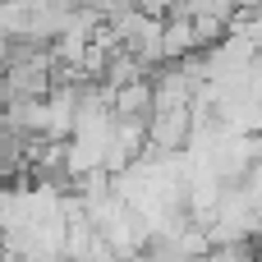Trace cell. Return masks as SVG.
Wrapping results in <instances>:
<instances>
[{
    "instance_id": "obj_1",
    "label": "cell",
    "mask_w": 262,
    "mask_h": 262,
    "mask_svg": "<svg viewBox=\"0 0 262 262\" xmlns=\"http://www.w3.org/2000/svg\"><path fill=\"white\" fill-rule=\"evenodd\" d=\"M23 175H32V138L0 124V189L18 184Z\"/></svg>"
},
{
    "instance_id": "obj_2",
    "label": "cell",
    "mask_w": 262,
    "mask_h": 262,
    "mask_svg": "<svg viewBox=\"0 0 262 262\" xmlns=\"http://www.w3.org/2000/svg\"><path fill=\"white\" fill-rule=\"evenodd\" d=\"M138 14H147V18H170L175 14V0H138Z\"/></svg>"
}]
</instances>
